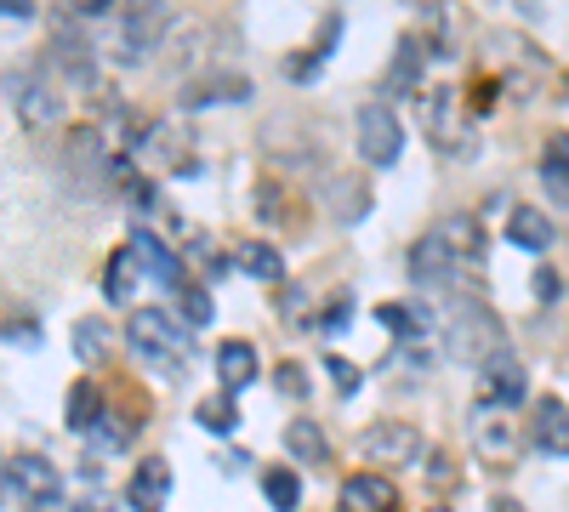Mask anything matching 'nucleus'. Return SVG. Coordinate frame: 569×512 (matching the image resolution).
I'll list each match as a JSON object with an SVG mask.
<instances>
[{"label": "nucleus", "mask_w": 569, "mask_h": 512, "mask_svg": "<svg viewBox=\"0 0 569 512\" xmlns=\"http://www.w3.org/2000/svg\"><path fill=\"white\" fill-rule=\"evenodd\" d=\"M490 512H525V501H512V495H496V506Z\"/></svg>", "instance_id": "4c0bfd02"}, {"label": "nucleus", "mask_w": 569, "mask_h": 512, "mask_svg": "<svg viewBox=\"0 0 569 512\" xmlns=\"http://www.w3.org/2000/svg\"><path fill=\"white\" fill-rule=\"evenodd\" d=\"M63 479H58V468L46 455H12L7 461V495H23V501H34V506H58V490Z\"/></svg>", "instance_id": "9b49d317"}, {"label": "nucleus", "mask_w": 569, "mask_h": 512, "mask_svg": "<svg viewBox=\"0 0 569 512\" xmlns=\"http://www.w3.org/2000/svg\"><path fill=\"white\" fill-rule=\"evenodd\" d=\"M137 154L149 171H177V177H194L200 160H194V131H188L182 120H160L137 137Z\"/></svg>", "instance_id": "423d86ee"}, {"label": "nucleus", "mask_w": 569, "mask_h": 512, "mask_svg": "<svg viewBox=\"0 0 569 512\" xmlns=\"http://www.w3.org/2000/svg\"><path fill=\"white\" fill-rule=\"evenodd\" d=\"M126 342L149 359V364H182V348H188V337H182V324L171 319V313H160V308H137L131 319H126Z\"/></svg>", "instance_id": "39448f33"}, {"label": "nucleus", "mask_w": 569, "mask_h": 512, "mask_svg": "<svg viewBox=\"0 0 569 512\" xmlns=\"http://www.w3.org/2000/svg\"><path fill=\"white\" fill-rule=\"evenodd\" d=\"M194 422H200L206 433L228 439L233 428H240V415H233V393H211V399H200V404H194Z\"/></svg>", "instance_id": "a878e982"}, {"label": "nucleus", "mask_w": 569, "mask_h": 512, "mask_svg": "<svg viewBox=\"0 0 569 512\" xmlns=\"http://www.w3.org/2000/svg\"><path fill=\"white\" fill-rule=\"evenodd\" d=\"M337 40H342V18L330 12V18L319 23V34H313V46H308V52H297L291 63H284V80H291V86H308V80H319L325 58L337 52Z\"/></svg>", "instance_id": "2eb2a0df"}, {"label": "nucleus", "mask_w": 569, "mask_h": 512, "mask_svg": "<svg viewBox=\"0 0 569 512\" xmlns=\"http://www.w3.org/2000/svg\"><path fill=\"white\" fill-rule=\"evenodd\" d=\"M7 342H12V348H18V342H23V348H34V342H40V324H29V319L18 324V319H12V324H7Z\"/></svg>", "instance_id": "72a5a7b5"}, {"label": "nucleus", "mask_w": 569, "mask_h": 512, "mask_svg": "<svg viewBox=\"0 0 569 512\" xmlns=\"http://www.w3.org/2000/svg\"><path fill=\"white\" fill-rule=\"evenodd\" d=\"M114 7H120V0H63L69 18H109Z\"/></svg>", "instance_id": "473e14b6"}, {"label": "nucleus", "mask_w": 569, "mask_h": 512, "mask_svg": "<svg viewBox=\"0 0 569 512\" xmlns=\"http://www.w3.org/2000/svg\"><path fill=\"white\" fill-rule=\"evenodd\" d=\"M472 444H479L485 461H512V428L496 422V415H479V422H472Z\"/></svg>", "instance_id": "393cba45"}, {"label": "nucleus", "mask_w": 569, "mask_h": 512, "mask_svg": "<svg viewBox=\"0 0 569 512\" xmlns=\"http://www.w3.org/2000/svg\"><path fill=\"white\" fill-rule=\"evenodd\" d=\"M240 268L251 279H262V285H279V279H284V262H279L273 245H240Z\"/></svg>", "instance_id": "c85d7f7f"}, {"label": "nucleus", "mask_w": 569, "mask_h": 512, "mask_svg": "<svg viewBox=\"0 0 569 512\" xmlns=\"http://www.w3.org/2000/svg\"><path fill=\"white\" fill-rule=\"evenodd\" d=\"M273 382H279L284 399H308V370H302V364H279V370H273Z\"/></svg>", "instance_id": "2f4dec72"}, {"label": "nucleus", "mask_w": 569, "mask_h": 512, "mask_svg": "<svg viewBox=\"0 0 569 512\" xmlns=\"http://www.w3.org/2000/svg\"><path fill=\"white\" fill-rule=\"evenodd\" d=\"M433 512H445V506H433Z\"/></svg>", "instance_id": "ea45409f"}, {"label": "nucleus", "mask_w": 569, "mask_h": 512, "mask_svg": "<svg viewBox=\"0 0 569 512\" xmlns=\"http://www.w3.org/2000/svg\"><path fill=\"white\" fill-rule=\"evenodd\" d=\"M262 495H268L273 512H297V506H302V479H297L291 468H268V473H262Z\"/></svg>", "instance_id": "b1692460"}, {"label": "nucleus", "mask_w": 569, "mask_h": 512, "mask_svg": "<svg viewBox=\"0 0 569 512\" xmlns=\"http://www.w3.org/2000/svg\"><path fill=\"white\" fill-rule=\"evenodd\" d=\"M0 12H7V23H29L34 18V0H0Z\"/></svg>", "instance_id": "c9c22d12"}, {"label": "nucleus", "mask_w": 569, "mask_h": 512, "mask_svg": "<svg viewBox=\"0 0 569 512\" xmlns=\"http://www.w3.org/2000/svg\"><path fill=\"white\" fill-rule=\"evenodd\" d=\"M393 506H399V490L382 473H353L337 490V512H393Z\"/></svg>", "instance_id": "f8f14e48"}, {"label": "nucleus", "mask_w": 569, "mask_h": 512, "mask_svg": "<svg viewBox=\"0 0 569 512\" xmlns=\"http://www.w3.org/2000/svg\"><path fill=\"white\" fill-rule=\"evenodd\" d=\"M541 182H547V194L552 200H569V137H547V149H541Z\"/></svg>", "instance_id": "412c9836"}, {"label": "nucleus", "mask_w": 569, "mask_h": 512, "mask_svg": "<svg viewBox=\"0 0 569 512\" xmlns=\"http://www.w3.org/2000/svg\"><path fill=\"white\" fill-rule=\"evenodd\" d=\"M530 439L547 455H569V404L563 399H536L530 410Z\"/></svg>", "instance_id": "4468645a"}, {"label": "nucleus", "mask_w": 569, "mask_h": 512, "mask_svg": "<svg viewBox=\"0 0 569 512\" xmlns=\"http://www.w3.org/2000/svg\"><path fill=\"white\" fill-rule=\"evenodd\" d=\"M240 98H251V80H194L188 86V103H240Z\"/></svg>", "instance_id": "cd10ccee"}, {"label": "nucleus", "mask_w": 569, "mask_h": 512, "mask_svg": "<svg viewBox=\"0 0 569 512\" xmlns=\"http://www.w3.org/2000/svg\"><path fill=\"white\" fill-rule=\"evenodd\" d=\"M142 279H149V268H142L137 245H126V251H114L109 268H103V297H109V302H131Z\"/></svg>", "instance_id": "dca6fc26"}, {"label": "nucleus", "mask_w": 569, "mask_h": 512, "mask_svg": "<svg viewBox=\"0 0 569 512\" xmlns=\"http://www.w3.org/2000/svg\"><path fill=\"white\" fill-rule=\"evenodd\" d=\"M63 415H69V428H74V433H91V428L103 422V393L91 388V382H74L69 399H63Z\"/></svg>", "instance_id": "aec40b11"}, {"label": "nucleus", "mask_w": 569, "mask_h": 512, "mask_svg": "<svg viewBox=\"0 0 569 512\" xmlns=\"http://www.w3.org/2000/svg\"><path fill=\"white\" fill-rule=\"evenodd\" d=\"M251 377H257V348L251 342H222L217 348V382H222V393L251 388Z\"/></svg>", "instance_id": "a211bd4d"}, {"label": "nucleus", "mask_w": 569, "mask_h": 512, "mask_svg": "<svg viewBox=\"0 0 569 512\" xmlns=\"http://www.w3.org/2000/svg\"><path fill=\"white\" fill-rule=\"evenodd\" d=\"M507 240H512V245H525V251H547V245H552V222H547V211L518 205V211L507 217Z\"/></svg>", "instance_id": "6ab92c4d"}, {"label": "nucleus", "mask_w": 569, "mask_h": 512, "mask_svg": "<svg viewBox=\"0 0 569 512\" xmlns=\"http://www.w3.org/2000/svg\"><path fill=\"white\" fill-rule=\"evenodd\" d=\"M69 512H103V506H98V501H91V506H69Z\"/></svg>", "instance_id": "58836bf2"}, {"label": "nucleus", "mask_w": 569, "mask_h": 512, "mask_svg": "<svg viewBox=\"0 0 569 512\" xmlns=\"http://www.w3.org/2000/svg\"><path fill=\"white\" fill-rule=\"evenodd\" d=\"M427 143H433L439 154H467L472 149V126L461 120L450 86H433V98H427Z\"/></svg>", "instance_id": "1a4fd4ad"}, {"label": "nucleus", "mask_w": 569, "mask_h": 512, "mask_svg": "<svg viewBox=\"0 0 569 512\" xmlns=\"http://www.w3.org/2000/svg\"><path fill=\"white\" fill-rule=\"evenodd\" d=\"M131 245H137V257H142V268H149V279L154 285H166V291H182V262L171 257V245L166 240H154V234H131Z\"/></svg>", "instance_id": "f3484780"}, {"label": "nucleus", "mask_w": 569, "mask_h": 512, "mask_svg": "<svg viewBox=\"0 0 569 512\" xmlns=\"http://www.w3.org/2000/svg\"><path fill=\"white\" fill-rule=\"evenodd\" d=\"M166 495H171V461H166V455L137 461V473H131V484H126V501H131L137 512H160Z\"/></svg>", "instance_id": "ddd939ff"}, {"label": "nucleus", "mask_w": 569, "mask_h": 512, "mask_svg": "<svg viewBox=\"0 0 569 512\" xmlns=\"http://www.w3.org/2000/svg\"><path fill=\"white\" fill-rule=\"evenodd\" d=\"M348 319H353V308H348V297H337V302H330V313H325V331H342Z\"/></svg>", "instance_id": "f704fd0d"}, {"label": "nucleus", "mask_w": 569, "mask_h": 512, "mask_svg": "<svg viewBox=\"0 0 569 512\" xmlns=\"http://www.w3.org/2000/svg\"><path fill=\"white\" fill-rule=\"evenodd\" d=\"M109 348H114V337H109L103 319H80V324H74V353H80V364H103Z\"/></svg>", "instance_id": "bb28decb"}, {"label": "nucleus", "mask_w": 569, "mask_h": 512, "mask_svg": "<svg viewBox=\"0 0 569 512\" xmlns=\"http://www.w3.org/2000/svg\"><path fill=\"white\" fill-rule=\"evenodd\" d=\"M359 455L370 461V468H405V461L421 455V433L410 422H376V428H365Z\"/></svg>", "instance_id": "9d476101"}, {"label": "nucleus", "mask_w": 569, "mask_h": 512, "mask_svg": "<svg viewBox=\"0 0 569 512\" xmlns=\"http://www.w3.org/2000/svg\"><path fill=\"white\" fill-rule=\"evenodd\" d=\"M445 342L461 359H490V353H501V319L479 297H456L450 324H445Z\"/></svg>", "instance_id": "7ed1b4c3"}, {"label": "nucleus", "mask_w": 569, "mask_h": 512, "mask_svg": "<svg viewBox=\"0 0 569 512\" xmlns=\"http://www.w3.org/2000/svg\"><path fill=\"white\" fill-rule=\"evenodd\" d=\"M166 18H171L166 0H120V23H114V40H109L114 58L120 63H142L149 52H160Z\"/></svg>", "instance_id": "f03ea898"}, {"label": "nucleus", "mask_w": 569, "mask_h": 512, "mask_svg": "<svg viewBox=\"0 0 569 512\" xmlns=\"http://www.w3.org/2000/svg\"><path fill=\"white\" fill-rule=\"evenodd\" d=\"M353 137H359V160H365V165H376V171L399 165V154H405V120H399V114H393V103H382V98L359 109Z\"/></svg>", "instance_id": "20e7f679"}, {"label": "nucleus", "mask_w": 569, "mask_h": 512, "mask_svg": "<svg viewBox=\"0 0 569 512\" xmlns=\"http://www.w3.org/2000/svg\"><path fill=\"white\" fill-rule=\"evenodd\" d=\"M530 399V377H525V364H518L507 348L501 353H490L485 364H479V404L485 410H518Z\"/></svg>", "instance_id": "6e6552de"}, {"label": "nucleus", "mask_w": 569, "mask_h": 512, "mask_svg": "<svg viewBox=\"0 0 569 512\" xmlns=\"http://www.w3.org/2000/svg\"><path fill=\"white\" fill-rule=\"evenodd\" d=\"M479 262H485V222L472 211H456V217L433 222L410 245V279L421 291H450L456 279H467Z\"/></svg>", "instance_id": "f257e3e1"}, {"label": "nucleus", "mask_w": 569, "mask_h": 512, "mask_svg": "<svg viewBox=\"0 0 569 512\" xmlns=\"http://www.w3.org/2000/svg\"><path fill=\"white\" fill-rule=\"evenodd\" d=\"M12 114H18V126H29V131L63 120V86L46 74V69H29V74L18 69V74H12Z\"/></svg>", "instance_id": "0eeeda50"}, {"label": "nucleus", "mask_w": 569, "mask_h": 512, "mask_svg": "<svg viewBox=\"0 0 569 512\" xmlns=\"http://www.w3.org/2000/svg\"><path fill=\"white\" fill-rule=\"evenodd\" d=\"M284 444H291V455L302 461V468H325L330 461V444H325V433L313 422H291L284 428Z\"/></svg>", "instance_id": "5701e85b"}, {"label": "nucleus", "mask_w": 569, "mask_h": 512, "mask_svg": "<svg viewBox=\"0 0 569 512\" xmlns=\"http://www.w3.org/2000/svg\"><path fill=\"white\" fill-rule=\"evenodd\" d=\"M325 377L337 382V393H342V399H353V393H359V364H348L342 353H325Z\"/></svg>", "instance_id": "7c9ffc66"}, {"label": "nucleus", "mask_w": 569, "mask_h": 512, "mask_svg": "<svg viewBox=\"0 0 569 512\" xmlns=\"http://www.w3.org/2000/svg\"><path fill=\"white\" fill-rule=\"evenodd\" d=\"M536 297H541V302H558V279H552V273H536Z\"/></svg>", "instance_id": "e433bc0d"}, {"label": "nucleus", "mask_w": 569, "mask_h": 512, "mask_svg": "<svg viewBox=\"0 0 569 512\" xmlns=\"http://www.w3.org/2000/svg\"><path fill=\"white\" fill-rule=\"evenodd\" d=\"M177 302H182V319H188V324H211V313H217V308H211V291H200V285H182Z\"/></svg>", "instance_id": "c756f323"}, {"label": "nucleus", "mask_w": 569, "mask_h": 512, "mask_svg": "<svg viewBox=\"0 0 569 512\" xmlns=\"http://www.w3.org/2000/svg\"><path fill=\"white\" fill-rule=\"evenodd\" d=\"M416 86H421V40L405 34L399 52H393V69H388V91H399V98H405V91H416Z\"/></svg>", "instance_id": "4be33fe9"}]
</instances>
